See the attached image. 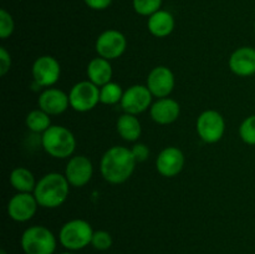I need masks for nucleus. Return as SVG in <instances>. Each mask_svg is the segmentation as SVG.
<instances>
[{
    "instance_id": "nucleus-1",
    "label": "nucleus",
    "mask_w": 255,
    "mask_h": 254,
    "mask_svg": "<svg viewBox=\"0 0 255 254\" xmlns=\"http://www.w3.org/2000/svg\"><path fill=\"white\" fill-rule=\"evenodd\" d=\"M136 163L137 161L131 149L115 146L102 156L100 168L102 177L107 182L120 184L126 182L132 176Z\"/></svg>"
},
{
    "instance_id": "nucleus-2",
    "label": "nucleus",
    "mask_w": 255,
    "mask_h": 254,
    "mask_svg": "<svg viewBox=\"0 0 255 254\" xmlns=\"http://www.w3.org/2000/svg\"><path fill=\"white\" fill-rule=\"evenodd\" d=\"M69 181L62 174H45L36 183L34 196L39 206L44 208H56L66 201L69 196Z\"/></svg>"
},
{
    "instance_id": "nucleus-3",
    "label": "nucleus",
    "mask_w": 255,
    "mask_h": 254,
    "mask_svg": "<svg viewBox=\"0 0 255 254\" xmlns=\"http://www.w3.org/2000/svg\"><path fill=\"white\" fill-rule=\"evenodd\" d=\"M41 143L45 151L55 158L70 157L76 147V139L70 129L62 126H50L42 133Z\"/></svg>"
},
{
    "instance_id": "nucleus-4",
    "label": "nucleus",
    "mask_w": 255,
    "mask_h": 254,
    "mask_svg": "<svg viewBox=\"0 0 255 254\" xmlns=\"http://www.w3.org/2000/svg\"><path fill=\"white\" fill-rule=\"evenodd\" d=\"M21 248L25 254H52L56 249V239L46 227L32 226L22 233Z\"/></svg>"
},
{
    "instance_id": "nucleus-5",
    "label": "nucleus",
    "mask_w": 255,
    "mask_h": 254,
    "mask_svg": "<svg viewBox=\"0 0 255 254\" xmlns=\"http://www.w3.org/2000/svg\"><path fill=\"white\" fill-rule=\"evenodd\" d=\"M94 231L90 223L82 219H72L62 226L60 231V243L69 251H79L89 246Z\"/></svg>"
},
{
    "instance_id": "nucleus-6",
    "label": "nucleus",
    "mask_w": 255,
    "mask_h": 254,
    "mask_svg": "<svg viewBox=\"0 0 255 254\" xmlns=\"http://www.w3.org/2000/svg\"><path fill=\"white\" fill-rule=\"evenodd\" d=\"M196 127L202 141L207 143H216L223 137L226 122L218 111L208 110L199 115Z\"/></svg>"
},
{
    "instance_id": "nucleus-7",
    "label": "nucleus",
    "mask_w": 255,
    "mask_h": 254,
    "mask_svg": "<svg viewBox=\"0 0 255 254\" xmlns=\"http://www.w3.org/2000/svg\"><path fill=\"white\" fill-rule=\"evenodd\" d=\"M70 106L77 112H87L100 102V89L91 81L77 82L69 95Z\"/></svg>"
},
{
    "instance_id": "nucleus-8",
    "label": "nucleus",
    "mask_w": 255,
    "mask_h": 254,
    "mask_svg": "<svg viewBox=\"0 0 255 254\" xmlns=\"http://www.w3.org/2000/svg\"><path fill=\"white\" fill-rule=\"evenodd\" d=\"M126 46V37L117 30H106L96 40L97 54L107 60H115L121 56Z\"/></svg>"
},
{
    "instance_id": "nucleus-9",
    "label": "nucleus",
    "mask_w": 255,
    "mask_h": 254,
    "mask_svg": "<svg viewBox=\"0 0 255 254\" xmlns=\"http://www.w3.org/2000/svg\"><path fill=\"white\" fill-rule=\"evenodd\" d=\"M151 91L143 85H133L124 92L121 100V107L126 114L138 115L146 111L152 102Z\"/></svg>"
},
{
    "instance_id": "nucleus-10",
    "label": "nucleus",
    "mask_w": 255,
    "mask_h": 254,
    "mask_svg": "<svg viewBox=\"0 0 255 254\" xmlns=\"http://www.w3.org/2000/svg\"><path fill=\"white\" fill-rule=\"evenodd\" d=\"M61 69L60 64L55 57L52 56H41L35 60L32 65V76L35 82L39 86L49 87L59 81Z\"/></svg>"
},
{
    "instance_id": "nucleus-11",
    "label": "nucleus",
    "mask_w": 255,
    "mask_h": 254,
    "mask_svg": "<svg viewBox=\"0 0 255 254\" xmlns=\"http://www.w3.org/2000/svg\"><path fill=\"white\" fill-rule=\"evenodd\" d=\"M39 206L36 198L31 193H17L7 204V214L15 222H26L34 217Z\"/></svg>"
},
{
    "instance_id": "nucleus-12",
    "label": "nucleus",
    "mask_w": 255,
    "mask_h": 254,
    "mask_svg": "<svg viewBox=\"0 0 255 254\" xmlns=\"http://www.w3.org/2000/svg\"><path fill=\"white\" fill-rule=\"evenodd\" d=\"M174 75L168 67L157 66L147 77V87L158 99L167 97L174 89Z\"/></svg>"
},
{
    "instance_id": "nucleus-13",
    "label": "nucleus",
    "mask_w": 255,
    "mask_h": 254,
    "mask_svg": "<svg viewBox=\"0 0 255 254\" xmlns=\"http://www.w3.org/2000/svg\"><path fill=\"white\" fill-rule=\"evenodd\" d=\"M94 167L86 156H75L67 163L65 169V177L70 186L84 187L91 179Z\"/></svg>"
},
{
    "instance_id": "nucleus-14",
    "label": "nucleus",
    "mask_w": 255,
    "mask_h": 254,
    "mask_svg": "<svg viewBox=\"0 0 255 254\" xmlns=\"http://www.w3.org/2000/svg\"><path fill=\"white\" fill-rule=\"evenodd\" d=\"M184 154L177 147H167L159 152L156 168L163 177H174L183 169Z\"/></svg>"
},
{
    "instance_id": "nucleus-15",
    "label": "nucleus",
    "mask_w": 255,
    "mask_h": 254,
    "mask_svg": "<svg viewBox=\"0 0 255 254\" xmlns=\"http://www.w3.org/2000/svg\"><path fill=\"white\" fill-rule=\"evenodd\" d=\"M229 69L238 76L248 77L255 74V49L243 46L237 49L229 57Z\"/></svg>"
},
{
    "instance_id": "nucleus-16",
    "label": "nucleus",
    "mask_w": 255,
    "mask_h": 254,
    "mask_svg": "<svg viewBox=\"0 0 255 254\" xmlns=\"http://www.w3.org/2000/svg\"><path fill=\"white\" fill-rule=\"evenodd\" d=\"M70 99L59 89H47L40 95L39 107L47 115H60L67 110Z\"/></svg>"
},
{
    "instance_id": "nucleus-17",
    "label": "nucleus",
    "mask_w": 255,
    "mask_h": 254,
    "mask_svg": "<svg viewBox=\"0 0 255 254\" xmlns=\"http://www.w3.org/2000/svg\"><path fill=\"white\" fill-rule=\"evenodd\" d=\"M151 117L158 125H169L176 121L181 114L179 104L173 99L163 97L151 106Z\"/></svg>"
},
{
    "instance_id": "nucleus-18",
    "label": "nucleus",
    "mask_w": 255,
    "mask_h": 254,
    "mask_svg": "<svg viewBox=\"0 0 255 254\" xmlns=\"http://www.w3.org/2000/svg\"><path fill=\"white\" fill-rule=\"evenodd\" d=\"M87 77H89V81L99 87L111 82L112 66L110 64V60L101 56L92 59L87 65Z\"/></svg>"
},
{
    "instance_id": "nucleus-19",
    "label": "nucleus",
    "mask_w": 255,
    "mask_h": 254,
    "mask_svg": "<svg viewBox=\"0 0 255 254\" xmlns=\"http://www.w3.org/2000/svg\"><path fill=\"white\" fill-rule=\"evenodd\" d=\"M149 32L156 37H166L173 31L174 17L173 15L166 10H158L148 17L147 22Z\"/></svg>"
},
{
    "instance_id": "nucleus-20",
    "label": "nucleus",
    "mask_w": 255,
    "mask_h": 254,
    "mask_svg": "<svg viewBox=\"0 0 255 254\" xmlns=\"http://www.w3.org/2000/svg\"><path fill=\"white\" fill-rule=\"evenodd\" d=\"M117 132L124 139L133 142L141 136L142 127L138 119L134 115L125 114L117 120Z\"/></svg>"
},
{
    "instance_id": "nucleus-21",
    "label": "nucleus",
    "mask_w": 255,
    "mask_h": 254,
    "mask_svg": "<svg viewBox=\"0 0 255 254\" xmlns=\"http://www.w3.org/2000/svg\"><path fill=\"white\" fill-rule=\"evenodd\" d=\"M10 183L20 193H31L36 187L34 174L24 167H17L10 173Z\"/></svg>"
},
{
    "instance_id": "nucleus-22",
    "label": "nucleus",
    "mask_w": 255,
    "mask_h": 254,
    "mask_svg": "<svg viewBox=\"0 0 255 254\" xmlns=\"http://www.w3.org/2000/svg\"><path fill=\"white\" fill-rule=\"evenodd\" d=\"M51 121H50V115L42 111L41 109L34 110L30 112L26 116V126L30 131L32 132H42L44 133L50 126H51Z\"/></svg>"
},
{
    "instance_id": "nucleus-23",
    "label": "nucleus",
    "mask_w": 255,
    "mask_h": 254,
    "mask_svg": "<svg viewBox=\"0 0 255 254\" xmlns=\"http://www.w3.org/2000/svg\"><path fill=\"white\" fill-rule=\"evenodd\" d=\"M124 92L121 86L116 82H109L104 85L100 90V102L105 105H115L117 102H121Z\"/></svg>"
},
{
    "instance_id": "nucleus-24",
    "label": "nucleus",
    "mask_w": 255,
    "mask_h": 254,
    "mask_svg": "<svg viewBox=\"0 0 255 254\" xmlns=\"http://www.w3.org/2000/svg\"><path fill=\"white\" fill-rule=\"evenodd\" d=\"M162 0H133V9L142 16H151L161 10Z\"/></svg>"
},
{
    "instance_id": "nucleus-25",
    "label": "nucleus",
    "mask_w": 255,
    "mask_h": 254,
    "mask_svg": "<svg viewBox=\"0 0 255 254\" xmlns=\"http://www.w3.org/2000/svg\"><path fill=\"white\" fill-rule=\"evenodd\" d=\"M239 136L247 144L255 146V115L247 117L239 127Z\"/></svg>"
},
{
    "instance_id": "nucleus-26",
    "label": "nucleus",
    "mask_w": 255,
    "mask_h": 254,
    "mask_svg": "<svg viewBox=\"0 0 255 254\" xmlns=\"http://www.w3.org/2000/svg\"><path fill=\"white\" fill-rule=\"evenodd\" d=\"M14 19L5 9L0 10V37L7 39L14 31Z\"/></svg>"
},
{
    "instance_id": "nucleus-27",
    "label": "nucleus",
    "mask_w": 255,
    "mask_h": 254,
    "mask_svg": "<svg viewBox=\"0 0 255 254\" xmlns=\"http://www.w3.org/2000/svg\"><path fill=\"white\" fill-rule=\"evenodd\" d=\"M91 244L97 251H107L112 246V237L106 231L94 232Z\"/></svg>"
},
{
    "instance_id": "nucleus-28",
    "label": "nucleus",
    "mask_w": 255,
    "mask_h": 254,
    "mask_svg": "<svg viewBox=\"0 0 255 254\" xmlns=\"http://www.w3.org/2000/svg\"><path fill=\"white\" fill-rule=\"evenodd\" d=\"M11 66V57L5 47H0V75L5 76Z\"/></svg>"
},
{
    "instance_id": "nucleus-29",
    "label": "nucleus",
    "mask_w": 255,
    "mask_h": 254,
    "mask_svg": "<svg viewBox=\"0 0 255 254\" xmlns=\"http://www.w3.org/2000/svg\"><path fill=\"white\" fill-rule=\"evenodd\" d=\"M131 151L132 153H133L134 158H136L137 162L146 161L149 156V149L144 143L134 144V146L131 148Z\"/></svg>"
},
{
    "instance_id": "nucleus-30",
    "label": "nucleus",
    "mask_w": 255,
    "mask_h": 254,
    "mask_svg": "<svg viewBox=\"0 0 255 254\" xmlns=\"http://www.w3.org/2000/svg\"><path fill=\"white\" fill-rule=\"evenodd\" d=\"M85 4L94 10H105L111 5L112 0H84Z\"/></svg>"
},
{
    "instance_id": "nucleus-31",
    "label": "nucleus",
    "mask_w": 255,
    "mask_h": 254,
    "mask_svg": "<svg viewBox=\"0 0 255 254\" xmlns=\"http://www.w3.org/2000/svg\"><path fill=\"white\" fill-rule=\"evenodd\" d=\"M0 254H6V252H5L4 249H1V251H0Z\"/></svg>"
},
{
    "instance_id": "nucleus-32",
    "label": "nucleus",
    "mask_w": 255,
    "mask_h": 254,
    "mask_svg": "<svg viewBox=\"0 0 255 254\" xmlns=\"http://www.w3.org/2000/svg\"><path fill=\"white\" fill-rule=\"evenodd\" d=\"M254 31H255V22H254Z\"/></svg>"
},
{
    "instance_id": "nucleus-33",
    "label": "nucleus",
    "mask_w": 255,
    "mask_h": 254,
    "mask_svg": "<svg viewBox=\"0 0 255 254\" xmlns=\"http://www.w3.org/2000/svg\"><path fill=\"white\" fill-rule=\"evenodd\" d=\"M64 254H71V253H64Z\"/></svg>"
}]
</instances>
